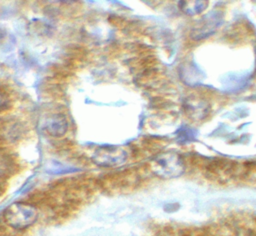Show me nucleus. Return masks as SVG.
<instances>
[{"instance_id": "1", "label": "nucleus", "mask_w": 256, "mask_h": 236, "mask_svg": "<svg viewBox=\"0 0 256 236\" xmlns=\"http://www.w3.org/2000/svg\"><path fill=\"white\" fill-rule=\"evenodd\" d=\"M152 172L163 179H172L181 176L185 171V164L182 157L173 151L157 155L151 161Z\"/></svg>"}, {"instance_id": "2", "label": "nucleus", "mask_w": 256, "mask_h": 236, "mask_svg": "<svg viewBox=\"0 0 256 236\" xmlns=\"http://www.w3.org/2000/svg\"><path fill=\"white\" fill-rule=\"evenodd\" d=\"M37 209L31 204L24 202H15L9 205L3 213L6 224L18 230L31 226L37 220Z\"/></svg>"}, {"instance_id": "3", "label": "nucleus", "mask_w": 256, "mask_h": 236, "mask_svg": "<svg viewBox=\"0 0 256 236\" xmlns=\"http://www.w3.org/2000/svg\"><path fill=\"white\" fill-rule=\"evenodd\" d=\"M128 158L127 150L122 146H101L97 148L92 160L100 167H115L123 164Z\"/></svg>"}, {"instance_id": "4", "label": "nucleus", "mask_w": 256, "mask_h": 236, "mask_svg": "<svg viewBox=\"0 0 256 236\" xmlns=\"http://www.w3.org/2000/svg\"><path fill=\"white\" fill-rule=\"evenodd\" d=\"M223 21V13L220 11H211L204 15L194 26L191 36L195 40L203 39L213 34Z\"/></svg>"}, {"instance_id": "5", "label": "nucleus", "mask_w": 256, "mask_h": 236, "mask_svg": "<svg viewBox=\"0 0 256 236\" xmlns=\"http://www.w3.org/2000/svg\"><path fill=\"white\" fill-rule=\"evenodd\" d=\"M68 128L67 119L61 114H54L48 117L44 123L45 131L54 137L63 136Z\"/></svg>"}, {"instance_id": "6", "label": "nucleus", "mask_w": 256, "mask_h": 236, "mask_svg": "<svg viewBox=\"0 0 256 236\" xmlns=\"http://www.w3.org/2000/svg\"><path fill=\"white\" fill-rule=\"evenodd\" d=\"M187 115L192 119L201 120L207 116L209 112V105L204 100L195 99L194 97L188 98L184 104Z\"/></svg>"}, {"instance_id": "7", "label": "nucleus", "mask_w": 256, "mask_h": 236, "mask_svg": "<svg viewBox=\"0 0 256 236\" xmlns=\"http://www.w3.org/2000/svg\"><path fill=\"white\" fill-rule=\"evenodd\" d=\"M208 1H179L178 6L187 15H196L208 7Z\"/></svg>"}, {"instance_id": "8", "label": "nucleus", "mask_w": 256, "mask_h": 236, "mask_svg": "<svg viewBox=\"0 0 256 236\" xmlns=\"http://www.w3.org/2000/svg\"><path fill=\"white\" fill-rule=\"evenodd\" d=\"M4 36H5V33H4V30H3V29H1V28H0V39H2V38H4Z\"/></svg>"}]
</instances>
